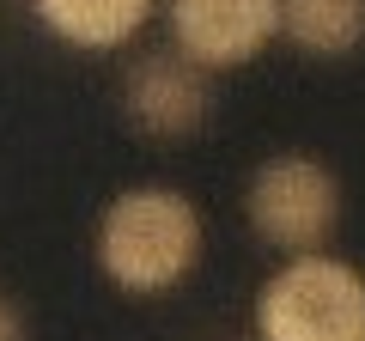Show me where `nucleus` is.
<instances>
[{
	"instance_id": "1",
	"label": "nucleus",
	"mask_w": 365,
	"mask_h": 341,
	"mask_svg": "<svg viewBox=\"0 0 365 341\" xmlns=\"http://www.w3.org/2000/svg\"><path fill=\"white\" fill-rule=\"evenodd\" d=\"M201 238H207L201 232V213L182 189L134 183L98 213L91 250H98V268H104L110 287L146 299V292H170L177 280L195 275Z\"/></svg>"
},
{
	"instance_id": "2",
	"label": "nucleus",
	"mask_w": 365,
	"mask_h": 341,
	"mask_svg": "<svg viewBox=\"0 0 365 341\" xmlns=\"http://www.w3.org/2000/svg\"><path fill=\"white\" fill-rule=\"evenodd\" d=\"M262 341H365V275L329 250L287 256L256 292Z\"/></svg>"
},
{
	"instance_id": "3",
	"label": "nucleus",
	"mask_w": 365,
	"mask_h": 341,
	"mask_svg": "<svg viewBox=\"0 0 365 341\" xmlns=\"http://www.w3.org/2000/svg\"><path fill=\"white\" fill-rule=\"evenodd\" d=\"M244 213H250V232L262 244L287 250V256H311L341 225V183L317 158L280 153L268 165H256V177L244 189Z\"/></svg>"
},
{
	"instance_id": "4",
	"label": "nucleus",
	"mask_w": 365,
	"mask_h": 341,
	"mask_svg": "<svg viewBox=\"0 0 365 341\" xmlns=\"http://www.w3.org/2000/svg\"><path fill=\"white\" fill-rule=\"evenodd\" d=\"M170 37L201 73L244 67L280 37V0H170Z\"/></svg>"
},
{
	"instance_id": "5",
	"label": "nucleus",
	"mask_w": 365,
	"mask_h": 341,
	"mask_svg": "<svg viewBox=\"0 0 365 341\" xmlns=\"http://www.w3.org/2000/svg\"><path fill=\"white\" fill-rule=\"evenodd\" d=\"M122 98H128V122L153 141H182L195 134L213 110V92H207V73H201L189 55L177 49H158V55H140L122 79Z\"/></svg>"
},
{
	"instance_id": "6",
	"label": "nucleus",
	"mask_w": 365,
	"mask_h": 341,
	"mask_svg": "<svg viewBox=\"0 0 365 341\" xmlns=\"http://www.w3.org/2000/svg\"><path fill=\"white\" fill-rule=\"evenodd\" d=\"M31 6L73 49H122L153 19L158 0H31Z\"/></svg>"
},
{
	"instance_id": "7",
	"label": "nucleus",
	"mask_w": 365,
	"mask_h": 341,
	"mask_svg": "<svg viewBox=\"0 0 365 341\" xmlns=\"http://www.w3.org/2000/svg\"><path fill=\"white\" fill-rule=\"evenodd\" d=\"M280 31L304 55H353L365 43V0H280Z\"/></svg>"
},
{
	"instance_id": "8",
	"label": "nucleus",
	"mask_w": 365,
	"mask_h": 341,
	"mask_svg": "<svg viewBox=\"0 0 365 341\" xmlns=\"http://www.w3.org/2000/svg\"><path fill=\"white\" fill-rule=\"evenodd\" d=\"M0 341H25V317H19L6 299H0Z\"/></svg>"
}]
</instances>
